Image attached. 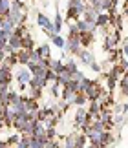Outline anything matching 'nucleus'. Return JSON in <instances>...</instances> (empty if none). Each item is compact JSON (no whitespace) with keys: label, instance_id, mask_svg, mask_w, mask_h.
<instances>
[{"label":"nucleus","instance_id":"f257e3e1","mask_svg":"<svg viewBox=\"0 0 128 148\" xmlns=\"http://www.w3.org/2000/svg\"><path fill=\"white\" fill-rule=\"evenodd\" d=\"M81 48H83V44H81V33H73V35H68V40L64 42L62 49H66L68 53L77 55L81 51Z\"/></svg>","mask_w":128,"mask_h":148},{"label":"nucleus","instance_id":"f03ea898","mask_svg":"<svg viewBox=\"0 0 128 148\" xmlns=\"http://www.w3.org/2000/svg\"><path fill=\"white\" fill-rule=\"evenodd\" d=\"M101 93H103V88H101V84H99L97 81H92V84L86 88V92H84V95L88 97V101H95Z\"/></svg>","mask_w":128,"mask_h":148},{"label":"nucleus","instance_id":"7ed1b4c3","mask_svg":"<svg viewBox=\"0 0 128 148\" xmlns=\"http://www.w3.org/2000/svg\"><path fill=\"white\" fill-rule=\"evenodd\" d=\"M15 27L17 26H15V22L9 18V15H2V29L0 31H2L6 37H9V35L15 33Z\"/></svg>","mask_w":128,"mask_h":148},{"label":"nucleus","instance_id":"20e7f679","mask_svg":"<svg viewBox=\"0 0 128 148\" xmlns=\"http://www.w3.org/2000/svg\"><path fill=\"white\" fill-rule=\"evenodd\" d=\"M31 71L28 70V66L24 68V70H20L19 73H17V81H19V84H20V88L24 90V88H28V82L31 81Z\"/></svg>","mask_w":128,"mask_h":148},{"label":"nucleus","instance_id":"39448f33","mask_svg":"<svg viewBox=\"0 0 128 148\" xmlns=\"http://www.w3.org/2000/svg\"><path fill=\"white\" fill-rule=\"evenodd\" d=\"M26 121H28V113L19 112V113H17V117H15V121H13V128L17 130V132H22V130H24Z\"/></svg>","mask_w":128,"mask_h":148},{"label":"nucleus","instance_id":"423d86ee","mask_svg":"<svg viewBox=\"0 0 128 148\" xmlns=\"http://www.w3.org/2000/svg\"><path fill=\"white\" fill-rule=\"evenodd\" d=\"M117 42H119V33L117 31H115V33H110V35H106V38H104V49H106V51L114 49Z\"/></svg>","mask_w":128,"mask_h":148},{"label":"nucleus","instance_id":"0eeeda50","mask_svg":"<svg viewBox=\"0 0 128 148\" xmlns=\"http://www.w3.org/2000/svg\"><path fill=\"white\" fill-rule=\"evenodd\" d=\"M28 86L30 88H39V90H42L48 86V81H46V77H31V81L28 82Z\"/></svg>","mask_w":128,"mask_h":148},{"label":"nucleus","instance_id":"6e6552de","mask_svg":"<svg viewBox=\"0 0 128 148\" xmlns=\"http://www.w3.org/2000/svg\"><path fill=\"white\" fill-rule=\"evenodd\" d=\"M77 55H79L81 62H83V64H86V66H90V62L95 60V59H94V53H92V51H88V49H83V48H81V51H79Z\"/></svg>","mask_w":128,"mask_h":148},{"label":"nucleus","instance_id":"1a4fd4ad","mask_svg":"<svg viewBox=\"0 0 128 148\" xmlns=\"http://www.w3.org/2000/svg\"><path fill=\"white\" fill-rule=\"evenodd\" d=\"M99 13H101V11H97L95 8H92V5H88V4H86V9H84V18L86 20H88V22H95V18H97V15Z\"/></svg>","mask_w":128,"mask_h":148},{"label":"nucleus","instance_id":"9d476101","mask_svg":"<svg viewBox=\"0 0 128 148\" xmlns=\"http://www.w3.org/2000/svg\"><path fill=\"white\" fill-rule=\"evenodd\" d=\"M68 8L77 9V13L83 15L84 9H86V2H84V0H68Z\"/></svg>","mask_w":128,"mask_h":148},{"label":"nucleus","instance_id":"9b49d317","mask_svg":"<svg viewBox=\"0 0 128 148\" xmlns=\"http://www.w3.org/2000/svg\"><path fill=\"white\" fill-rule=\"evenodd\" d=\"M30 51L31 49H26V48H20L19 51H17V59H19V64L26 66L28 60H30Z\"/></svg>","mask_w":128,"mask_h":148},{"label":"nucleus","instance_id":"f8f14e48","mask_svg":"<svg viewBox=\"0 0 128 148\" xmlns=\"http://www.w3.org/2000/svg\"><path fill=\"white\" fill-rule=\"evenodd\" d=\"M11 70L13 68L0 62V81H11Z\"/></svg>","mask_w":128,"mask_h":148},{"label":"nucleus","instance_id":"ddd939ff","mask_svg":"<svg viewBox=\"0 0 128 148\" xmlns=\"http://www.w3.org/2000/svg\"><path fill=\"white\" fill-rule=\"evenodd\" d=\"M95 24H97V27H106V26H110V15L101 11V13L97 15V18H95Z\"/></svg>","mask_w":128,"mask_h":148},{"label":"nucleus","instance_id":"4468645a","mask_svg":"<svg viewBox=\"0 0 128 148\" xmlns=\"http://www.w3.org/2000/svg\"><path fill=\"white\" fill-rule=\"evenodd\" d=\"M99 121H101L103 124H104V126H112V124H114V119H112V113H110V112H106V110H103L101 113H99Z\"/></svg>","mask_w":128,"mask_h":148},{"label":"nucleus","instance_id":"2eb2a0df","mask_svg":"<svg viewBox=\"0 0 128 148\" xmlns=\"http://www.w3.org/2000/svg\"><path fill=\"white\" fill-rule=\"evenodd\" d=\"M75 97H77V92H73V90H66V88L62 90V101H64V102H68V104H73Z\"/></svg>","mask_w":128,"mask_h":148},{"label":"nucleus","instance_id":"dca6fc26","mask_svg":"<svg viewBox=\"0 0 128 148\" xmlns=\"http://www.w3.org/2000/svg\"><path fill=\"white\" fill-rule=\"evenodd\" d=\"M50 70L51 71H55L57 75L64 70V62L62 60H53V59H50Z\"/></svg>","mask_w":128,"mask_h":148},{"label":"nucleus","instance_id":"f3484780","mask_svg":"<svg viewBox=\"0 0 128 148\" xmlns=\"http://www.w3.org/2000/svg\"><path fill=\"white\" fill-rule=\"evenodd\" d=\"M123 71H125V66H123V64H121V66H114L112 70H110L108 75H110V77H114L115 81H117V79L123 77Z\"/></svg>","mask_w":128,"mask_h":148},{"label":"nucleus","instance_id":"a211bd4d","mask_svg":"<svg viewBox=\"0 0 128 148\" xmlns=\"http://www.w3.org/2000/svg\"><path fill=\"white\" fill-rule=\"evenodd\" d=\"M39 49V53H40V57L42 59H51V48H50V44H40V46L37 48Z\"/></svg>","mask_w":128,"mask_h":148},{"label":"nucleus","instance_id":"6ab92c4d","mask_svg":"<svg viewBox=\"0 0 128 148\" xmlns=\"http://www.w3.org/2000/svg\"><path fill=\"white\" fill-rule=\"evenodd\" d=\"M90 84H92V79H86V77H83V79H81V81L77 82V92H86V88H88L90 86Z\"/></svg>","mask_w":128,"mask_h":148},{"label":"nucleus","instance_id":"aec40b11","mask_svg":"<svg viewBox=\"0 0 128 148\" xmlns=\"http://www.w3.org/2000/svg\"><path fill=\"white\" fill-rule=\"evenodd\" d=\"M50 22H51V20H50L44 13H39V15H37V26H39V27H42V29H44V27L48 26Z\"/></svg>","mask_w":128,"mask_h":148},{"label":"nucleus","instance_id":"412c9836","mask_svg":"<svg viewBox=\"0 0 128 148\" xmlns=\"http://www.w3.org/2000/svg\"><path fill=\"white\" fill-rule=\"evenodd\" d=\"M77 135H79V132L70 134L68 137H66V145H64V146H68V148H75V145H77Z\"/></svg>","mask_w":128,"mask_h":148},{"label":"nucleus","instance_id":"4be33fe9","mask_svg":"<svg viewBox=\"0 0 128 148\" xmlns=\"http://www.w3.org/2000/svg\"><path fill=\"white\" fill-rule=\"evenodd\" d=\"M115 4H117V0H103V11H106V13L114 11Z\"/></svg>","mask_w":128,"mask_h":148},{"label":"nucleus","instance_id":"5701e85b","mask_svg":"<svg viewBox=\"0 0 128 148\" xmlns=\"http://www.w3.org/2000/svg\"><path fill=\"white\" fill-rule=\"evenodd\" d=\"M50 38H51V42H53V46L61 48V49L64 48V42H66V40H64L61 35H50Z\"/></svg>","mask_w":128,"mask_h":148},{"label":"nucleus","instance_id":"b1692460","mask_svg":"<svg viewBox=\"0 0 128 148\" xmlns=\"http://www.w3.org/2000/svg\"><path fill=\"white\" fill-rule=\"evenodd\" d=\"M64 68H66L70 73H73L75 70H79V68H77V62H75L73 59H66V62H64Z\"/></svg>","mask_w":128,"mask_h":148},{"label":"nucleus","instance_id":"393cba45","mask_svg":"<svg viewBox=\"0 0 128 148\" xmlns=\"http://www.w3.org/2000/svg\"><path fill=\"white\" fill-rule=\"evenodd\" d=\"M9 5H11V0H0V16H2V15H8Z\"/></svg>","mask_w":128,"mask_h":148},{"label":"nucleus","instance_id":"a878e982","mask_svg":"<svg viewBox=\"0 0 128 148\" xmlns=\"http://www.w3.org/2000/svg\"><path fill=\"white\" fill-rule=\"evenodd\" d=\"M53 27H55V33H57V35H61V31H62V16L61 15H55Z\"/></svg>","mask_w":128,"mask_h":148},{"label":"nucleus","instance_id":"bb28decb","mask_svg":"<svg viewBox=\"0 0 128 148\" xmlns=\"http://www.w3.org/2000/svg\"><path fill=\"white\" fill-rule=\"evenodd\" d=\"M17 101H20V95L17 92H13V90H9V92H8V102H9V104H15Z\"/></svg>","mask_w":128,"mask_h":148},{"label":"nucleus","instance_id":"cd10ccee","mask_svg":"<svg viewBox=\"0 0 128 148\" xmlns=\"http://www.w3.org/2000/svg\"><path fill=\"white\" fill-rule=\"evenodd\" d=\"M22 137V134H15V135H9V139H8V145H19V141Z\"/></svg>","mask_w":128,"mask_h":148},{"label":"nucleus","instance_id":"c85d7f7f","mask_svg":"<svg viewBox=\"0 0 128 148\" xmlns=\"http://www.w3.org/2000/svg\"><path fill=\"white\" fill-rule=\"evenodd\" d=\"M88 5L95 8L97 11H103V0H88Z\"/></svg>","mask_w":128,"mask_h":148},{"label":"nucleus","instance_id":"c756f323","mask_svg":"<svg viewBox=\"0 0 128 148\" xmlns=\"http://www.w3.org/2000/svg\"><path fill=\"white\" fill-rule=\"evenodd\" d=\"M84 75H83V71H79V70H75L72 75H70V81H75V82H79L81 79H83Z\"/></svg>","mask_w":128,"mask_h":148},{"label":"nucleus","instance_id":"7c9ffc66","mask_svg":"<svg viewBox=\"0 0 128 148\" xmlns=\"http://www.w3.org/2000/svg\"><path fill=\"white\" fill-rule=\"evenodd\" d=\"M86 145V135L84 134H79L77 135V145H75V148H83Z\"/></svg>","mask_w":128,"mask_h":148},{"label":"nucleus","instance_id":"2f4dec72","mask_svg":"<svg viewBox=\"0 0 128 148\" xmlns=\"http://www.w3.org/2000/svg\"><path fill=\"white\" fill-rule=\"evenodd\" d=\"M28 88H30V86H28ZM40 92H42V90H39V88H30V95H28V97L39 99V97H40Z\"/></svg>","mask_w":128,"mask_h":148},{"label":"nucleus","instance_id":"473e14b6","mask_svg":"<svg viewBox=\"0 0 128 148\" xmlns=\"http://www.w3.org/2000/svg\"><path fill=\"white\" fill-rule=\"evenodd\" d=\"M121 93L128 97V79H126V77L123 79V81H121Z\"/></svg>","mask_w":128,"mask_h":148},{"label":"nucleus","instance_id":"72a5a7b5","mask_svg":"<svg viewBox=\"0 0 128 148\" xmlns=\"http://www.w3.org/2000/svg\"><path fill=\"white\" fill-rule=\"evenodd\" d=\"M115 84H117V81H115L114 77H110V75H108V84H106V90H108V92L115 90Z\"/></svg>","mask_w":128,"mask_h":148},{"label":"nucleus","instance_id":"f704fd0d","mask_svg":"<svg viewBox=\"0 0 128 148\" xmlns=\"http://www.w3.org/2000/svg\"><path fill=\"white\" fill-rule=\"evenodd\" d=\"M66 16H68V18H79L81 15L77 13V9H73V8H68V15H66Z\"/></svg>","mask_w":128,"mask_h":148},{"label":"nucleus","instance_id":"c9c22d12","mask_svg":"<svg viewBox=\"0 0 128 148\" xmlns=\"http://www.w3.org/2000/svg\"><path fill=\"white\" fill-rule=\"evenodd\" d=\"M90 66H92V70H94L95 73H101V71H103V68H101V64H97L95 60H92V62H90Z\"/></svg>","mask_w":128,"mask_h":148},{"label":"nucleus","instance_id":"e433bc0d","mask_svg":"<svg viewBox=\"0 0 128 148\" xmlns=\"http://www.w3.org/2000/svg\"><path fill=\"white\" fill-rule=\"evenodd\" d=\"M4 110H6V104L0 101V115H4Z\"/></svg>","mask_w":128,"mask_h":148},{"label":"nucleus","instance_id":"4c0bfd02","mask_svg":"<svg viewBox=\"0 0 128 148\" xmlns=\"http://www.w3.org/2000/svg\"><path fill=\"white\" fill-rule=\"evenodd\" d=\"M6 124H4V115H0V130H4Z\"/></svg>","mask_w":128,"mask_h":148},{"label":"nucleus","instance_id":"58836bf2","mask_svg":"<svg viewBox=\"0 0 128 148\" xmlns=\"http://www.w3.org/2000/svg\"><path fill=\"white\" fill-rule=\"evenodd\" d=\"M123 121H125V117H123V115H117V117H115V121H114V123H123Z\"/></svg>","mask_w":128,"mask_h":148},{"label":"nucleus","instance_id":"ea45409f","mask_svg":"<svg viewBox=\"0 0 128 148\" xmlns=\"http://www.w3.org/2000/svg\"><path fill=\"white\" fill-rule=\"evenodd\" d=\"M123 16H126V18H128V0H126V4H125V13H123Z\"/></svg>","mask_w":128,"mask_h":148},{"label":"nucleus","instance_id":"a19ab883","mask_svg":"<svg viewBox=\"0 0 128 148\" xmlns=\"http://www.w3.org/2000/svg\"><path fill=\"white\" fill-rule=\"evenodd\" d=\"M125 46H128V35H126V38H125Z\"/></svg>","mask_w":128,"mask_h":148}]
</instances>
